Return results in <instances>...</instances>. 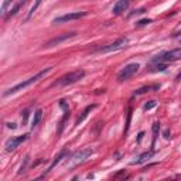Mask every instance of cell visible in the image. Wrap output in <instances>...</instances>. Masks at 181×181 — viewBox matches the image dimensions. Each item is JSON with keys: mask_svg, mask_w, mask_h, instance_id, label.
<instances>
[{"mask_svg": "<svg viewBox=\"0 0 181 181\" xmlns=\"http://www.w3.org/2000/svg\"><path fill=\"white\" fill-rule=\"evenodd\" d=\"M52 70V67H50V68H45V70H43V71H40V72H37L34 76H31V78H29V79H25V81H23V82H20V84H17V85H14V86H11L10 89H7L6 92H3V96H9V95H13V93H16V92H19V91H23V89H25L27 86H30V85H33V84H35V82H38L40 79H43L45 75H47L50 71Z\"/></svg>", "mask_w": 181, "mask_h": 181, "instance_id": "obj_1", "label": "cell"}, {"mask_svg": "<svg viewBox=\"0 0 181 181\" xmlns=\"http://www.w3.org/2000/svg\"><path fill=\"white\" fill-rule=\"evenodd\" d=\"M92 154H93V149H91V147H84V149L74 153L72 156H71V159L67 161V165L75 167V165H78V164H82V163L86 161V159H89Z\"/></svg>", "mask_w": 181, "mask_h": 181, "instance_id": "obj_2", "label": "cell"}, {"mask_svg": "<svg viewBox=\"0 0 181 181\" xmlns=\"http://www.w3.org/2000/svg\"><path fill=\"white\" fill-rule=\"evenodd\" d=\"M84 76H85V71L84 70H76V71H72L70 74H65L60 78V79L55 82V86H67V85H72V84L78 82L79 79H82Z\"/></svg>", "mask_w": 181, "mask_h": 181, "instance_id": "obj_3", "label": "cell"}, {"mask_svg": "<svg viewBox=\"0 0 181 181\" xmlns=\"http://www.w3.org/2000/svg\"><path fill=\"white\" fill-rule=\"evenodd\" d=\"M140 65L137 62H132V64H127L126 67L123 68V70L120 71V72L118 74V81L119 82H123V81H127L129 78H132V76L134 75V74L139 71Z\"/></svg>", "mask_w": 181, "mask_h": 181, "instance_id": "obj_4", "label": "cell"}, {"mask_svg": "<svg viewBox=\"0 0 181 181\" xmlns=\"http://www.w3.org/2000/svg\"><path fill=\"white\" fill-rule=\"evenodd\" d=\"M127 44V38H119V40H116V41H113L112 44H108L105 45V47H101L96 50V52H113V51H118V50H122V48H124Z\"/></svg>", "mask_w": 181, "mask_h": 181, "instance_id": "obj_5", "label": "cell"}, {"mask_svg": "<svg viewBox=\"0 0 181 181\" xmlns=\"http://www.w3.org/2000/svg\"><path fill=\"white\" fill-rule=\"evenodd\" d=\"M88 13L86 11H72V13H68V14H64L61 17H57V19L52 20L54 24H61V23H68V21H72V20H78V19H82L85 17Z\"/></svg>", "mask_w": 181, "mask_h": 181, "instance_id": "obj_6", "label": "cell"}, {"mask_svg": "<svg viewBox=\"0 0 181 181\" xmlns=\"http://www.w3.org/2000/svg\"><path fill=\"white\" fill-rule=\"evenodd\" d=\"M76 33H62V34H60L58 37H54V38H51L50 41H47L44 44V48H51V47H55V45H60L61 43L64 41H67V40H70V38L75 37Z\"/></svg>", "mask_w": 181, "mask_h": 181, "instance_id": "obj_7", "label": "cell"}, {"mask_svg": "<svg viewBox=\"0 0 181 181\" xmlns=\"http://www.w3.org/2000/svg\"><path fill=\"white\" fill-rule=\"evenodd\" d=\"M181 58V48L177 50H171L167 52H163L159 58H156L154 61H164V62H171V61H177Z\"/></svg>", "mask_w": 181, "mask_h": 181, "instance_id": "obj_8", "label": "cell"}, {"mask_svg": "<svg viewBox=\"0 0 181 181\" xmlns=\"http://www.w3.org/2000/svg\"><path fill=\"white\" fill-rule=\"evenodd\" d=\"M27 139H29V134H21V136H17V137H11V139H9L6 142V150L7 152H11V150L17 149Z\"/></svg>", "mask_w": 181, "mask_h": 181, "instance_id": "obj_9", "label": "cell"}, {"mask_svg": "<svg viewBox=\"0 0 181 181\" xmlns=\"http://www.w3.org/2000/svg\"><path fill=\"white\" fill-rule=\"evenodd\" d=\"M129 4H130V0H119L118 3L113 6L112 13L116 14V16H119V14H122L123 11H126V10L129 9Z\"/></svg>", "mask_w": 181, "mask_h": 181, "instance_id": "obj_10", "label": "cell"}, {"mask_svg": "<svg viewBox=\"0 0 181 181\" xmlns=\"http://www.w3.org/2000/svg\"><path fill=\"white\" fill-rule=\"evenodd\" d=\"M95 108H96V105H95V103H93V105H89V106H86V108L82 111V113H81V116H79V118H78V119H76V122H75V126H79V124L82 123V122L86 119V116H88V115L91 113V112H92Z\"/></svg>", "mask_w": 181, "mask_h": 181, "instance_id": "obj_11", "label": "cell"}, {"mask_svg": "<svg viewBox=\"0 0 181 181\" xmlns=\"http://www.w3.org/2000/svg\"><path fill=\"white\" fill-rule=\"evenodd\" d=\"M160 85L159 84H154V85H147V86H142L137 91H134V95H143V93H147L150 91H159Z\"/></svg>", "mask_w": 181, "mask_h": 181, "instance_id": "obj_12", "label": "cell"}, {"mask_svg": "<svg viewBox=\"0 0 181 181\" xmlns=\"http://www.w3.org/2000/svg\"><path fill=\"white\" fill-rule=\"evenodd\" d=\"M153 150H150V152H146V153H143V154H140L139 157H137L136 160H134V161H132V164H140V163H144L146 161V160H149L150 157L153 156Z\"/></svg>", "mask_w": 181, "mask_h": 181, "instance_id": "obj_13", "label": "cell"}, {"mask_svg": "<svg viewBox=\"0 0 181 181\" xmlns=\"http://www.w3.org/2000/svg\"><path fill=\"white\" fill-rule=\"evenodd\" d=\"M41 119H43V109H37V111H35V113H34V118H33L31 126L33 127L38 126V124H40V122H41Z\"/></svg>", "mask_w": 181, "mask_h": 181, "instance_id": "obj_14", "label": "cell"}, {"mask_svg": "<svg viewBox=\"0 0 181 181\" xmlns=\"http://www.w3.org/2000/svg\"><path fill=\"white\" fill-rule=\"evenodd\" d=\"M64 156H65V152H61V153H60V154H58V157H55V160H54V161H52V164H51V165H50V167H48V170H47V171H45V174H47V173H50V171H51V170L54 169L55 165H57V164H58V163H60V161H61V159H62V157H64ZM45 174H44V175H45Z\"/></svg>", "mask_w": 181, "mask_h": 181, "instance_id": "obj_15", "label": "cell"}, {"mask_svg": "<svg viewBox=\"0 0 181 181\" xmlns=\"http://www.w3.org/2000/svg\"><path fill=\"white\" fill-rule=\"evenodd\" d=\"M68 118H70V112H65V115H64V118L61 119V122H60V127H58L57 134H61V133H62L64 127H65V122L68 120Z\"/></svg>", "mask_w": 181, "mask_h": 181, "instance_id": "obj_16", "label": "cell"}, {"mask_svg": "<svg viewBox=\"0 0 181 181\" xmlns=\"http://www.w3.org/2000/svg\"><path fill=\"white\" fill-rule=\"evenodd\" d=\"M153 143H152V147H154V143H156V139H157V136H159V130H160V124L157 123H153Z\"/></svg>", "mask_w": 181, "mask_h": 181, "instance_id": "obj_17", "label": "cell"}, {"mask_svg": "<svg viewBox=\"0 0 181 181\" xmlns=\"http://www.w3.org/2000/svg\"><path fill=\"white\" fill-rule=\"evenodd\" d=\"M41 2H43V0H35L34 6L31 7V10H30V13H29V19H30V17H33V14H34V13H35V10H37L38 7H40V4H41Z\"/></svg>", "mask_w": 181, "mask_h": 181, "instance_id": "obj_18", "label": "cell"}, {"mask_svg": "<svg viewBox=\"0 0 181 181\" xmlns=\"http://www.w3.org/2000/svg\"><path fill=\"white\" fill-rule=\"evenodd\" d=\"M130 119H132V109L127 112V119H126V126H124V134L129 132V126H130Z\"/></svg>", "mask_w": 181, "mask_h": 181, "instance_id": "obj_19", "label": "cell"}, {"mask_svg": "<svg viewBox=\"0 0 181 181\" xmlns=\"http://www.w3.org/2000/svg\"><path fill=\"white\" fill-rule=\"evenodd\" d=\"M156 105H157V102H156V101H149L147 103H144L143 109H144V111H150V109H153Z\"/></svg>", "mask_w": 181, "mask_h": 181, "instance_id": "obj_20", "label": "cell"}, {"mask_svg": "<svg viewBox=\"0 0 181 181\" xmlns=\"http://www.w3.org/2000/svg\"><path fill=\"white\" fill-rule=\"evenodd\" d=\"M13 0H4L3 4H2V14H4V13L7 11V7L10 6V3H11Z\"/></svg>", "mask_w": 181, "mask_h": 181, "instance_id": "obj_21", "label": "cell"}, {"mask_svg": "<svg viewBox=\"0 0 181 181\" xmlns=\"http://www.w3.org/2000/svg\"><path fill=\"white\" fill-rule=\"evenodd\" d=\"M165 68H167V65H165V64H159V65H156V67L153 68L152 71H160V72H161V71H165Z\"/></svg>", "mask_w": 181, "mask_h": 181, "instance_id": "obj_22", "label": "cell"}, {"mask_svg": "<svg viewBox=\"0 0 181 181\" xmlns=\"http://www.w3.org/2000/svg\"><path fill=\"white\" fill-rule=\"evenodd\" d=\"M60 106L62 108L64 112H70V109H68V105H67V102L64 101V99H62V101H60Z\"/></svg>", "mask_w": 181, "mask_h": 181, "instance_id": "obj_23", "label": "cell"}, {"mask_svg": "<svg viewBox=\"0 0 181 181\" xmlns=\"http://www.w3.org/2000/svg\"><path fill=\"white\" fill-rule=\"evenodd\" d=\"M152 23V20L150 19H144V20H140V21L136 23V25H146V24H150Z\"/></svg>", "mask_w": 181, "mask_h": 181, "instance_id": "obj_24", "label": "cell"}, {"mask_svg": "<svg viewBox=\"0 0 181 181\" xmlns=\"http://www.w3.org/2000/svg\"><path fill=\"white\" fill-rule=\"evenodd\" d=\"M27 119H29V109L23 112V124L27 123Z\"/></svg>", "mask_w": 181, "mask_h": 181, "instance_id": "obj_25", "label": "cell"}, {"mask_svg": "<svg viewBox=\"0 0 181 181\" xmlns=\"http://www.w3.org/2000/svg\"><path fill=\"white\" fill-rule=\"evenodd\" d=\"M144 11H146V9H139V10H134V13H132V14H130V17L136 16V14H142V13H144Z\"/></svg>", "mask_w": 181, "mask_h": 181, "instance_id": "obj_26", "label": "cell"}, {"mask_svg": "<svg viewBox=\"0 0 181 181\" xmlns=\"http://www.w3.org/2000/svg\"><path fill=\"white\" fill-rule=\"evenodd\" d=\"M163 134H164L165 139H169V137H170V130H169V129H165V130L163 132Z\"/></svg>", "mask_w": 181, "mask_h": 181, "instance_id": "obj_27", "label": "cell"}, {"mask_svg": "<svg viewBox=\"0 0 181 181\" xmlns=\"http://www.w3.org/2000/svg\"><path fill=\"white\" fill-rule=\"evenodd\" d=\"M7 127H10V129H16L17 124L16 123H7Z\"/></svg>", "mask_w": 181, "mask_h": 181, "instance_id": "obj_28", "label": "cell"}, {"mask_svg": "<svg viewBox=\"0 0 181 181\" xmlns=\"http://www.w3.org/2000/svg\"><path fill=\"white\" fill-rule=\"evenodd\" d=\"M143 132H140V133H139V137H137V142H139V143H140V142H142V137H143Z\"/></svg>", "mask_w": 181, "mask_h": 181, "instance_id": "obj_29", "label": "cell"}, {"mask_svg": "<svg viewBox=\"0 0 181 181\" xmlns=\"http://www.w3.org/2000/svg\"><path fill=\"white\" fill-rule=\"evenodd\" d=\"M175 79H177V81H181V72L177 75V78H175Z\"/></svg>", "mask_w": 181, "mask_h": 181, "instance_id": "obj_30", "label": "cell"}, {"mask_svg": "<svg viewBox=\"0 0 181 181\" xmlns=\"http://www.w3.org/2000/svg\"><path fill=\"white\" fill-rule=\"evenodd\" d=\"M177 34H181V31H180V33H177Z\"/></svg>", "mask_w": 181, "mask_h": 181, "instance_id": "obj_31", "label": "cell"}]
</instances>
